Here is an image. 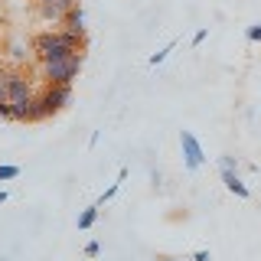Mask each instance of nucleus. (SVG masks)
Wrapping results in <instances>:
<instances>
[{"label":"nucleus","mask_w":261,"mask_h":261,"mask_svg":"<svg viewBox=\"0 0 261 261\" xmlns=\"http://www.w3.org/2000/svg\"><path fill=\"white\" fill-rule=\"evenodd\" d=\"M46 118H49V108H46L43 95L30 98V101H27V121H46Z\"/></svg>","instance_id":"1a4fd4ad"},{"label":"nucleus","mask_w":261,"mask_h":261,"mask_svg":"<svg viewBox=\"0 0 261 261\" xmlns=\"http://www.w3.org/2000/svg\"><path fill=\"white\" fill-rule=\"evenodd\" d=\"M62 27L72 30V33H82V36H88V33H85V10H82V7H72V10L65 13Z\"/></svg>","instance_id":"6e6552de"},{"label":"nucleus","mask_w":261,"mask_h":261,"mask_svg":"<svg viewBox=\"0 0 261 261\" xmlns=\"http://www.w3.org/2000/svg\"><path fill=\"white\" fill-rule=\"evenodd\" d=\"M124 179H127V167H121V170H118V179H114V183L108 186V190L101 193V199H98V206H105V202H108V199H114V196H118V190H121V183H124Z\"/></svg>","instance_id":"9d476101"},{"label":"nucleus","mask_w":261,"mask_h":261,"mask_svg":"<svg viewBox=\"0 0 261 261\" xmlns=\"http://www.w3.org/2000/svg\"><path fill=\"white\" fill-rule=\"evenodd\" d=\"M179 147H183L186 170H199L202 163H206V153H202V147H199V141H196L193 130H179Z\"/></svg>","instance_id":"7ed1b4c3"},{"label":"nucleus","mask_w":261,"mask_h":261,"mask_svg":"<svg viewBox=\"0 0 261 261\" xmlns=\"http://www.w3.org/2000/svg\"><path fill=\"white\" fill-rule=\"evenodd\" d=\"M206 36H209V30H199V33L193 36V46H202V43H206Z\"/></svg>","instance_id":"f3484780"},{"label":"nucleus","mask_w":261,"mask_h":261,"mask_svg":"<svg viewBox=\"0 0 261 261\" xmlns=\"http://www.w3.org/2000/svg\"><path fill=\"white\" fill-rule=\"evenodd\" d=\"M245 36H248L251 43H261V23H255V27H248V30H245Z\"/></svg>","instance_id":"4468645a"},{"label":"nucleus","mask_w":261,"mask_h":261,"mask_svg":"<svg viewBox=\"0 0 261 261\" xmlns=\"http://www.w3.org/2000/svg\"><path fill=\"white\" fill-rule=\"evenodd\" d=\"M222 183H225V190L235 193L239 199H251V190L239 179V173H235V170H225V167H222Z\"/></svg>","instance_id":"0eeeda50"},{"label":"nucleus","mask_w":261,"mask_h":261,"mask_svg":"<svg viewBox=\"0 0 261 261\" xmlns=\"http://www.w3.org/2000/svg\"><path fill=\"white\" fill-rule=\"evenodd\" d=\"M7 95H10V105H27L33 98L30 79L20 75V72H10V75H7Z\"/></svg>","instance_id":"20e7f679"},{"label":"nucleus","mask_w":261,"mask_h":261,"mask_svg":"<svg viewBox=\"0 0 261 261\" xmlns=\"http://www.w3.org/2000/svg\"><path fill=\"white\" fill-rule=\"evenodd\" d=\"M98 209H101V206L95 202V206H88L85 212H82V216H79V228H92V225H95V219H98Z\"/></svg>","instance_id":"9b49d317"},{"label":"nucleus","mask_w":261,"mask_h":261,"mask_svg":"<svg viewBox=\"0 0 261 261\" xmlns=\"http://www.w3.org/2000/svg\"><path fill=\"white\" fill-rule=\"evenodd\" d=\"M82 72V53L79 56H69V59H49L43 62V75H46V85H72Z\"/></svg>","instance_id":"f257e3e1"},{"label":"nucleus","mask_w":261,"mask_h":261,"mask_svg":"<svg viewBox=\"0 0 261 261\" xmlns=\"http://www.w3.org/2000/svg\"><path fill=\"white\" fill-rule=\"evenodd\" d=\"M39 4V13H43V20L49 23H62L65 13L75 7V0H36Z\"/></svg>","instance_id":"423d86ee"},{"label":"nucleus","mask_w":261,"mask_h":261,"mask_svg":"<svg viewBox=\"0 0 261 261\" xmlns=\"http://www.w3.org/2000/svg\"><path fill=\"white\" fill-rule=\"evenodd\" d=\"M43 101H46V108H49V118H53V114H59L65 105L72 101V85H46Z\"/></svg>","instance_id":"39448f33"},{"label":"nucleus","mask_w":261,"mask_h":261,"mask_svg":"<svg viewBox=\"0 0 261 261\" xmlns=\"http://www.w3.org/2000/svg\"><path fill=\"white\" fill-rule=\"evenodd\" d=\"M222 167L225 170H239V160H235V157H222Z\"/></svg>","instance_id":"a211bd4d"},{"label":"nucleus","mask_w":261,"mask_h":261,"mask_svg":"<svg viewBox=\"0 0 261 261\" xmlns=\"http://www.w3.org/2000/svg\"><path fill=\"white\" fill-rule=\"evenodd\" d=\"M160 261H176V258H160Z\"/></svg>","instance_id":"412c9836"},{"label":"nucleus","mask_w":261,"mask_h":261,"mask_svg":"<svg viewBox=\"0 0 261 261\" xmlns=\"http://www.w3.org/2000/svg\"><path fill=\"white\" fill-rule=\"evenodd\" d=\"M85 255L88 258H98V255H101V245H98V242H88L85 245Z\"/></svg>","instance_id":"2eb2a0df"},{"label":"nucleus","mask_w":261,"mask_h":261,"mask_svg":"<svg viewBox=\"0 0 261 261\" xmlns=\"http://www.w3.org/2000/svg\"><path fill=\"white\" fill-rule=\"evenodd\" d=\"M20 176V167H0V179H16Z\"/></svg>","instance_id":"ddd939ff"},{"label":"nucleus","mask_w":261,"mask_h":261,"mask_svg":"<svg viewBox=\"0 0 261 261\" xmlns=\"http://www.w3.org/2000/svg\"><path fill=\"white\" fill-rule=\"evenodd\" d=\"M33 49H36V56L43 62L49 59H69V56H79L75 49H72L69 43L62 39V33L56 30V33H39L36 39H33Z\"/></svg>","instance_id":"f03ea898"},{"label":"nucleus","mask_w":261,"mask_h":261,"mask_svg":"<svg viewBox=\"0 0 261 261\" xmlns=\"http://www.w3.org/2000/svg\"><path fill=\"white\" fill-rule=\"evenodd\" d=\"M173 49H176V43H167V46H163V49H160V53H153V56H150V59H147V65H153V69H157V65H160V62H167V56H170V53H173Z\"/></svg>","instance_id":"f8f14e48"},{"label":"nucleus","mask_w":261,"mask_h":261,"mask_svg":"<svg viewBox=\"0 0 261 261\" xmlns=\"http://www.w3.org/2000/svg\"><path fill=\"white\" fill-rule=\"evenodd\" d=\"M4 101H10V95H7V75L0 79V105H4Z\"/></svg>","instance_id":"dca6fc26"},{"label":"nucleus","mask_w":261,"mask_h":261,"mask_svg":"<svg viewBox=\"0 0 261 261\" xmlns=\"http://www.w3.org/2000/svg\"><path fill=\"white\" fill-rule=\"evenodd\" d=\"M0 202H7V193L4 190H0Z\"/></svg>","instance_id":"aec40b11"},{"label":"nucleus","mask_w":261,"mask_h":261,"mask_svg":"<svg viewBox=\"0 0 261 261\" xmlns=\"http://www.w3.org/2000/svg\"><path fill=\"white\" fill-rule=\"evenodd\" d=\"M193 261H212V258H209V251L199 248V251H193Z\"/></svg>","instance_id":"6ab92c4d"}]
</instances>
